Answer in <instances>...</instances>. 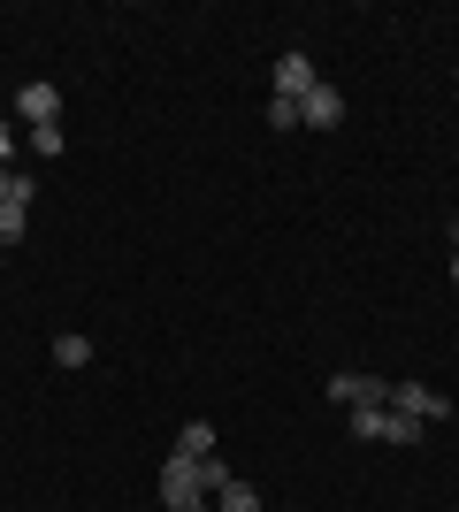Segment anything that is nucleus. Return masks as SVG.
<instances>
[{"label": "nucleus", "mask_w": 459, "mask_h": 512, "mask_svg": "<svg viewBox=\"0 0 459 512\" xmlns=\"http://www.w3.org/2000/svg\"><path fill=\"white\" fill-rule=\"evenodd\" d=\"M8 192H16V169H0V199H8Z\"/></svg>", "instance_id": "nucleus-14"}, {"label": "nucleus", "mask_w": 459, "mask_h": 512, "mask_svg": "<svg viewBox=\"0 0 459 512\" xmlns=\"http://www.w3.org/2000/svg\"><path fill=\"white\" fill-rule=\"evenodd\" d=\"M169 459H215V428H207V421H184V428H176V451H169Z\"/></svg>", "instance_id": "nucleus-7"}, {"label": "nucleus", "mask_w": 459, "mask_h": 512, "mask_svg": "<svg viewBox=\"0 0 459 512\" xmlns=\"http://www.w3.org/2000/svg\"><path fill=\"white\" fill-rule=\"evenodd\" d=\"M85 360H92V337L62 329V337H54V367H85Z\"/></svg>", "instance_id": "nucleus-10"}, {"label": "nucleus", "mask_w": 459, "mask_h": 512, "mask_svg": "<svg viewBox=\"0 0 459 512\" xmlns=\"http://www.w3.org/2000/svg\"><path fill=\"white\" fill-rule=\"evenodd\" d=\"M452 85H459V69H452Z\"/></svg>", "instance_id": "nucleus-15"}, {"label": "nucleus", "mask_w": 459, "mask_h": 512, "mask_svg": "<svg viewBox=\"0 0 459 512\" xmlns=\"http://www.w3.org/2000/svg\"><path fill=\"white\" fill-rule=\"evenodd\" d=\"M222 482H230V467H222V459H169V467H161V505H169V512L207 505Z\"/></svg>", "instance_id": "nucleus-1"}, {"label": "nucleus", "mask_w": 459, "mask_h": 512, "mask_svg": "<svg viewBox=\"0 0 459 512\" xmlns=\"http://www.w3.org/2000/svg\"><path fill=\"white\" fill-rule=\"evenodd\" d=\"M23 153V138H16V123H8V115H0V169H8V161H16Z\"/></svg>", "instance_id": "nucleus-12"}, {"label": "nucleus", "mask_w": 459, "mask_h": 512, "mask_svg": "<svg viewBox=\"0 0 459 512\" xmlns=\"http://www.w3.org/2000/svg\"><path fill=\"white\" fill-rule=\"evenodd\" d=\"M452 291H459V222H452Z\"/></svg>", "instance_id": "nucleus-13"}, {"label": "nucleus", "mask_w": 459, "mask_h": 512, "mask_svg": "<svg viewBox=\"0 0 459 512\" xmlns=\"http://www.w3.org/2000/svg\"><path fill=\"white\" fill-rule=\"evenodd\" d=\"M329 398H337V406L345 413H368V406H391V383H383V375H329Z\"/></svg>", "instance_id": "nucleus-2"}, {"label": "nucleus", "mask_w": 459, "mask_h": 512, "mask_svg": "<svg viewBox=\"0 0 459 512\" xmlns=\"http://www.w3.org/2000/svg\"><path fill=\"white\" fill-rule=\"evenodd\" d=\"M337 123H345V92H337V85H314L299 100V130H337Z\"/></svg>", "instance_id": "nucleus-6"}, {"label": "nucleus", "mask_w": 459, "mask_h": 512, "mask_svg": "<svg viewBox=\"0 0 459 512\" xmlns=\"http://www.w3.org/2000/svg\"><path fill=\"white\" fill-rule=\"evenodd\" d=\"M391 413H406V421H452V398L429 383H391Z\"/></svg>", "instance_id": "nucleus-3"}, {"label": "nucleus", "mask_w": 459, "mask_h": 512, "mask_svg": "<svg viewBox=\"0 0 459 512\" xmlns=\"http://www.w3.org/2000/svg\"><path fill=\"white\" fill-rule=\"evenodd\" d=\"M23 146L39 153V161H62V153H69V138H62V123H39V130H23Z\"/></svg>", "instance_id": "nucleus-9"}, {"label": "nucleus", "mask_w": 459, "mask_h": 512, "mask_svg": "<svg viewBox=\"0 0 459 512\" xmlns=\"http://www.w3.org/2000/svg\"><path fill=\"white\" fill-rule=\"evenodd\" d=\"M314 85H322V77H314V54L284 46V54H276V100H306Z\"/></svg>", "instance_id": "nucleus-4"}, {"label": "nucleus", "mask_w": 459, "mask_h": 512, "mask_svg": "<svg viewBox=\"0 0 459 512\" xmlns=\"http://www.w3.org/2000/svg\"><path fill=\"white\" fill-rule=\"evenodd\" d=\"M16 123H23V130L62 123V85H23V92H16Z\"/></svg>", "instance_id": "nucleus-5"}, {"label": "nucleus", "mask_w": 459, "mask_h": 512, "mask_svg": "<svg viewBox=\"0 0 459 512\" xmlns=\"http://www.w3.org/2000/svg\"><path fill=\"white\" fill-rule=\"evenodd\" d=\"M268 130H299V100H268Z\"/></svg>", "instance_id": "nucleus-11"}, {"label": "nucleus", "mask_w": 459, "mask_h": 512, "mask_svg": "<svg viewBox=\"0 0 459 512\" xmlns=\"http://www.w3.org/2000/svg\"><path fill=\"white\" fill-rule=\"evenodd\" d=\"M215 512H261V490L230 474V482H222V490H215Z\"/></svg>", "instance_id": "nucleus-8"}]
</instances>
